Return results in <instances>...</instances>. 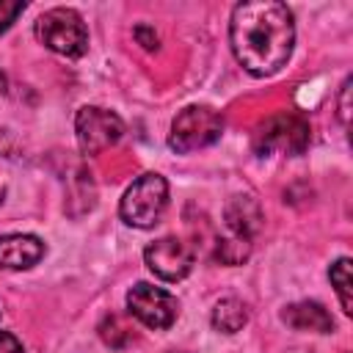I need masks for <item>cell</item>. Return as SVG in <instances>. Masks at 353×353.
I'll return each mask as SVG.
<instances>
[{"instance_id":"cell-7","label":"cell","mask_w":353,"mask_h":353,"mask_svg":"<svg viewBox=\"0 0 353 353\" xmlns=\"http://www.w3.org/2000/svg\"><path fill=\"white\" fill-rule=\"evenodd\" d=\"M127 309L132 317H138L143 325L160 331V328H168L176 314H179V303L176 298L168 292V290H160V287H152L146 281H138L130 292H127Z\"/></svg>"},{"instance_id":"cell-3","label":"cell","mask_w":353,"mask_h":353,"mask_svg":"<svg viewBox=\"0 0 353 353\" xmlns=\"http://www.w3.org/2000/svg\"><path fill=\"white\" fill-rule=\"evenodd\" d=\"M168 204V182L160 174H143L138 176L127 193L121 196L119 212L121 218L135 229H152Z\"/></svg>"},{"instance_id":"cell-15","label":"cell","mask_w":353,"mask_h":353,"mask_svg":"<svg viewBox=\"0 0 353 353\" xmlns=\"http://www.w3.org/2000/svg\"><path fill=\"white\" fill-rule=\"evenodd\" d=\"M25 11V3H8V0H0V33H6L11 28V22Z\"/></svg>"},{"instance_id":"cell-14","label":"cell","mask_w":353,"mask_h":353,"mask_svg":"<svg viewBox=\"0 0 353 353\" xmlns=\"http://www.w3.org/2000/svg\"><path fill=\"white\" fill-rule=\"evenodd\" d=\"M251 254V243L243 237H232V240H218V259L226 265H240L245 256Z\"/></svg>"},{"instance_id":"cell-1","label":"cell","mask_w":353,"mask_h":353,"mask_svg":"<svg viewBox=\"0 0 353 353\" xmlns=\"http://www.w3.org/2000/svg\"><path fill=\"white\" fill-rule=\"evenodd\" d=\"M229 41L237 63L254 77L276 74L292 55V11L279 0H251L232 11Z\"/></svg>"},{"instance_id":"cell-18","label":"cell","mask_w":353,"mask_h":353,"mask_svg":"<svg viewBox=\"0 0 353 353\" xmlns=\"http://www.w3.org/2000/svg\"><path fill=\"white\" fill-rule=\"evenodd\" d=\"M0 353H25V347L14 334L0 331Z\"/></svg>"},{"instance_id":"cell-8","label":"cell","mask_w":353,"mask_h":353,"mask_svg":"<svg viewBox=\"0 0 353 353\" xmlns=\"http://www.w3.org/2000/svg\"><path fill=\"white\" fill-rule=\"evenodd\" d=\"M193 248L179 237H160L146 245L143 262L163 281H182L193 270Z\"/></svg>"},{"instance_id":"cell-13","label":"cell","mask_w":353,"mask_h":353,"mask_svg":"<svg viewBox=\"0 0 353 353\" xmlns=\"http://www.w3.org/2000/svg\"><path fill=\"white\" fill-rule=\"evenodd\" d=\"M328 279H331V284H334V290H336V298H339V303H342V312L350 314V312H353V295H350V259H347V256L336 259V262L331 265V270H328Z\"/></svg>"},{"instance_id":"cell-16","label":"cell","mask_w":353,"mask_h":353,"mask_svg":"<svg viewBox=\"0 0 353 353\" xmlns=\"http://www.w3.org/2000/svg\"><path fill=\"white\" fill-rule=\"evenodd\" d=\"M339 119L342 124H347L350 119V77L342 83V91H339Z\"/></svg>"},{"instance_id":"cell-9","label":"cell","mask_w":353,"mask_h":353,"mask_svg":"<svg viewBox=\"0 0 353 353\" xmlns=\"http://www.w3.org/2000/svg\"><path fill=\"white\" fill-rule=\"evenodd\" d=\"M44 256V243L33 234H6L0 237V268L25 270Z\"/></svg>"},{"instance_id":"cell-5","label":"cell","mask_w":353,"mask_h":353,"mask_svg":"<svg viewBox=\"0 0 353 353\" xmlns=\"http://www.w3.org/2000/svg\"><path fill=\"white\" fill-rule=\"evenodd\" d=\"M309 124L295 113H276L268 116L254 132V149L265 157L270 152L281 154H301L309 146Z\"/></svg>"},{"instance_id":"cell-2","label":"cell","mask_w":353,"mask_h":353,"mask_svg":"<svg viewBox=\"0 0 353 353\" xmlns=\"http://www.w3.org/2000/svg\"><path fill=\"white\" fill-rule=\"evenodd\" d=\"M36 39L66 58H80L88 50V30L74 8H50L36 19Z\"/></svg>"},{"instance_id":"cell-6","label":"cell","mask_w":353,"mask_h":353,"mask_svg":"<svg viewBox=\"0 0 353 353\" xmlns=\"http://www.w3.org/2000/svg\"><path fill=\"white\" fill-rule=\"evenodd\" d=\"M74 132L83 154H99L124 135V121L113 110L85 105L74 116Z\"/></svg>"},{"instance_id":"cell-10","label":"cell","mask_w":353,"mask_h":353,"mask_svg":"<svg viewBox=\"0 0 353 353\" xmlns=\"http://www.w3.org/2000/svg\"><path fill=\"white\" fill-rule=\"evenodd\" d=\"M223 221H226L232 237L251 240V234H256L259 226H262V210H259L256 199H251V196H234L226 204V210H223Z\"/></svg>"},{"instance_id":"cell-17","label":"cell","mask_w":353,"mask_h":353,"mask_svg":"<svg viewBox=\"0 0 353 353\" xmlns=\"http://www.w3.org/2000/svg\"><path fill=\"white\" fill-rule=\"evenodd\" d=\"M135 39H138L146 50H157V33H154L149 25H138V28H135Z\"/></svg>"},{"instance_id":"cell-11","label":"cell","mask_w":353,"mask_h":353,"mask_svg":"<svg viewBox=\"0 0 353 353\" xmlns=\"http://www.w3.org/2000/svg\"><path fill=\"white\" fill-rule=\"evenodd\" d=\"M281 320H284L290 328H295V331H317V334L334 331L331 314H328V312L323 309V303H317V301H298V303L284 306Z\"/></svg>"},{"instance_id":"cell-12","label":"cell","mask_w":353,"mask_h":353,"mask_svg":"<svg viewBox=\"0 0 353 353\" xmlns=\"http://www.w3.org/2000/svg\"><path fill=\"white\" fill-rule=\"evenodd\" d=\"M248 323V312L243 306V301L237 298H223L215 303L212 309V328L221 334H237L243 325Z\"/></svg>"},{"instance_id":"cell-4","label":"cell","mask_w":353,"mask_h":353,"mask_svg":"<svg viewBox=\"0 0 353 353\" xmlns=\"http://www.w3.org/2000/svg\"><path fill=\"white\" fill-rule=\"evenodd\" d=\"M223 132V119L218 110L207 105H188L185 110L176 113L168 135V146L174 152H193L215 143Z\"/></svg>"}]
</instances>
